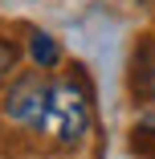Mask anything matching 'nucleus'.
I'll list each match as a JSON object with an SVG mask.
<instances>
[{"mask_svg": "<svg viewBox=\"0 0 155 159\" xmlns=\"http://www.w3.org/2000/svg\"><path fill=\"white\" fill-rule=\"evenodd\" d=\"M135 86L143 98H155V41H147L135 57Z\"/></svg>", "mask_w": 155, "mask_h": 159, "instance_id": "nucleus-3", "label": "nucleus"}, {"mask_svg": "<svg viewBox=\"0 0 155 159\" xmlns=\"http://www.w3.org/2000/svg\"><path fill=\"white\" fill-rule=\"evenodd\" d=\"M12 61H16V49H12L8 41H0V78L12 70Z\"/></svg>", "mask_w": 155, "mask_h": 159, "instance_id": "nucleus-5", "label": "nucleus"}, {"mask_svg": "<svg viewBox=\"0 0 155 159\" xmlns=\"http://www.w3.org/2000/svg\"><path fill=\"white\" fill-rule=\"evenodd\" d=\"M41 126H45L49 135L66 139V143L82 139V135H86V126H90V102H86L82 86H74V82L49 86V98H45V118H41Z\"/></svg>", "mask_w": 155, "mask_h": 159, "instance_id": "nucleus-1", "label": "nucleus"}, {"mask_svg": "<svg viewBox=\"0 0 155 159\" xmlns=\"http://www.w3.org/2000/svg\"><path fill=\"white\" fill-rule=\"evenodd\" d=\"M29 53H33V61H37L41 70H53L57 61H61V49H57V41L49 33H33V37H29Z\"/></svg>", "mask_w": 155, "mask_h": 159, "instance_id": "nucleus-4", "label": "nucleus"}, {"mask_svg": "<svg viewBox=\"0 0 155 159\" xmlns=\"http://www.w3.org/2000/svg\"><path fill=\"white\" fill-rule=\"evenodd\" d=\"M45 98H49V86H45L37 74H29V78H21V82L8 90L4 110H8V118H12V122L41 126V118H45Z\"/></svg>", "mask_w": 155, "mask_h": 159, "instance_id": "nucleus-2", "label": "nucleus"}, {"mask_svg": "<svg viewBox=\"0 0 155 159\" xmlns=\"http://www.w3.org/2000/svg\"><path fill=\"white\" fill-rule=\"evenodd\" d=\"M143 131H147V135H155V110L147 114V122H143Z\"/></svg>", "mask_w": 155, "mask_h": 159, "instance_id": "nucleus-6", "label": "nucleus"}]
</instances>
